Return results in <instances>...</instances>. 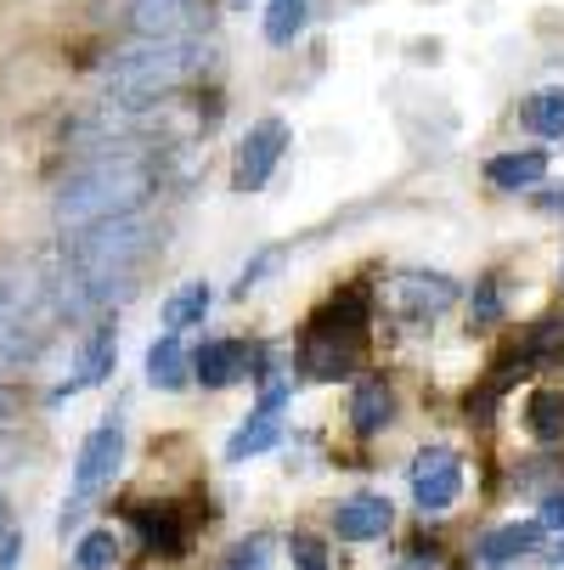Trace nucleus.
<instances>
[{
  "mask_svg": "<svg viewBox=\"0 0 564 570\" xmlns=\"http://www.w3.org/2000/svg\"><path fill=\"white\" fill-rule=\"evenodd\" d=\"M152 255H158V232L141 215H113L97 226H79L62 243V272L51 277L57 311L62 316L108 311L119 294H130V283L147 272Z\"/></svg>",
  "mask_w": 564,
  "mask_h": 570,
  "instance_id": "f257e3e1",
  "label": "nucleus"
},
{
  "mask_svg": "<svg viewBox=\"0 0 564 570\" xmlns=\"http://www.w3.org/2000/svg\"><path fill=\"white\" fill-rule=\"evenodd\" d=\"M152 187H158V165L147 153H102L57 187L51 215H57V226L79 232V226H97L113 215H136L152 198Z\"/></svg>",
  "mask_w": 564,
  "mask_h": 570,
  "instance_id": "f03ea898",
  "label": "nucleus"
},
{
  "mask_svg": "<svg viewBox=\"0 0 564 570\" xmlns=\"http://www.w3.org/2000/svg\"><path fill=\"white\" fill-rule=\"evenodd\" d=\"M367 316H373L367 288H345L339 299L321 305L299 340V373L305 379H345L367 351Z\"/></svg>",
  "mask_w": 564,
  "mask_h": 570,
  "instance_id": "7ed1b4c3",
  "label": "nucleus"
},
{
  "mask_svg": "<svg viewBox=\"0 0 564 570\" xmlns=\"http://www.w3.org/2000/svg\"><path fill=\"white\" fill-rule=\"evenodd\" d=\"M198 68V51L192 46H176V40H158V46H147V51H136V57H125L113 73H108V91L119 97V102H130V108H141V102H158V97H170L181 79Z\"/></svg>",
  "mask_w": 564,
  "mask_h": 570,
  "instance_id": "20e7f679",
  "label": "nucleus"
},
{
  "mask_svg": "<svg viewBox=\"0 0 564 570\" xmlns=\"http://www.w3.org/2000/svg\"><path fill=\"white\" fill-rule=\"evenodd\" d=\"M119 463H125V424L108 419V424H97L86 435V446H79V458H73V503L97 498L102 485L119 474Z\"/></svg>",
  "mask_w": 564,
  "mask_h": 570,
  "instance_id": "39448f33",
  "label": "nucleus"
},
{
  "mask_svg": "<svg viewBox=\"0 0 564 570\" xmlns=\"http://www.w3.org/2000/svg\"><path fill=\"white\" fill-rule=\"evenodd\" d=\"M463 492V458L452 446H424L413 458V503L424 514H446Z\"/></svg>",
  "mask_w": 564,
  "mask_h": 570,
  "instance_id": "423d86ee",
  "label": "nucleus"
},
{
  "mask_svg": "<svg viewBox=\"0 0 564 570\" xmlns=\"http://www.w3.org/2000/svg\"><path fill=\"white\" fill-rule=\"evenodd\" d=\"M283 153H288V125H283V119H260V125H249V136L237 141V170H231V187H237V193L266 187Z\"/></svg>",
  "mask_w": 564,
  "mask_h": 570,
  "instance_id": "0eeeda50",
  "label": "nucleus"
},
{
  "mask_svg": "<svg viewBox=\"0 0 564 570\" xmlns=\"http://www.w3.org/2000/svg\"><path fill=\"white\" fill-rule=\"evenodd\" d=\"M255 367H260V351H255L249 340H209V345L192 356V379H198L204 390L244 384V379H255Z\"/></svg>",
  "mask_w": 564,
  "mask_h": 570,
  "instance_id": "6e6552de",
  "label": "nucleus"
},
{
  "mask_svg": "<svg viewBox=\"0 0 564 570\" xmlns=\"http://www.w3.org/2000/svg\"><path fill=\"white\" fill-rule=\"evenodd\" d=\"M389 520H395L389 498L356 492V498H345V503L334 509V537H339V542H373V537L389 531Z\"/></svg>",
  "mask_w": 564,
  "mask_h": 570,
  "instance_id": "1a4fd4ad",
  "label": "nucleus"
},
{
  "mask_svg": "<svg viewBox=\"0 0 564 570\" xmlns=\"http://www.w3.org/2000/svg\"><path fill=\"white\" fill-rule=\"evenodd\" d=\"M113 362H119V334H113V322H97V328L86 334V345H79L73 379L57 390V401H62V395H73V390H91V384H102V379L113 373Z\"/></svg>",
  "mask_w": 564,
  "mask_h": 570,
  "instance_id": "9d476101",
  "label": "nucleus"
},
{
  "mask_svg": "<svg viewBox=\"0 0 564 570\" xmlns=\"http://www.w3.org/2000/svg\"><path fill=\"white\" fill-rule=\"evenodd\" d=\"M452 299H457V283L441 272H400L395 277V305H407L418 316H441Z\"/></svg>",
  "mask_w": 564,
  "mask_h": 570,
  "instance_id": "9b49d317",
  "label": "nucleus"
},
{
  "mask_svg": "<svg viewBox=\"0 0 564 570\" xmlns=\"http://www.w3.org/2000/svg\"><path fill=\"white\" fill-rule=\"evenodd\" d=\"M283 441V406H255V413L237 424V435L226 441V463H244V458H260L266 446H277Z\"/></svg>",
  "mask_w": 564,
  "mask_h": 570,
  "instance_id": "f8f14e48",
  "label": "nucleus"
},
{
  "mask_svg": "<svg viewBox=\"0 0 564 570\" xmlns=\"http://www.w3.org/2000/svg\"><path fill=\"white\" fill-rule=\"evenodd\" d=\"M130 520H136L147 553H158V559H176V553L187 548V525H181V514H176L170 503H158V509H130Z\"/></svg>",
  "mask_w": 564,
  "mask_h": 570,
  "instance_id": "ddd939ff",
  "label": "nucleus"
},
{
  "mask_svg": "<svg viewBox=\"0 0 564 570\" xmlns=\"http://www.w3.org/2000/svg\"><path fill=\"white\" fill-rule=\"evenodd\" d=\"M187 379H192L187 345H181L176 334H158V340L147 345V384H152V390H181Z\"/></svg>",
  "mask_w": 564,
  "mask_h": 570,
  "instance_id": "4468645a",
  "label": "nucleus"
},
{
  "mask_svg": "<svg viewBox=\"0 0 564 570\" xmlns=\"http://www.w3.org/2000/svg\"><path fill=\"white\" fill-rule=\"evenodd\" d=\"M547 176V153L536 147H520V153H497L492 165H486V181L503 187V193H520V187H536Z\"/></svg>",
  "mask_w": 564,
  "mask_h": 570,
  "instance_id": "2eb2a0df",
  "label": "nucleus"
},
{
  "mask_svg": "<svg viewBox=\"0 0 564 570\" xmlns=\"http://www.w3.org/2000/svg\"><path fill=\"white\" fill-rule=\"evenodd\" d=\"M389 419H395L389 384H384V379H362L356 395H350V424H356L362 435H378V430H389Z\"/></svg>",
  "mask_w": 564,
  "mask_h": 570,
  "instance_id": "dca6fc26",
  "label": "nucleus"
},
{
  "mask_svg": "<svg viewBox=\"0 0 564 570\" xmlns=\"http://www.w3.org/2000/svg\"><path fill=\"white\" fill-rule=\"evenodd\" d=\"M542 542V520H514V525H497L486 542H479V564H508V559H520V553H531Z\"/></svg>",
  "mask_w": 564,
  "mask_h": 570,
  "instance_id": "f3484780",
  "label": "nucleus"
},
{
  "mask_svg": "<svg viewBox=\"0 0 564 570\" xmlns=\"http://www.w3.org/2000/svg\"><path fill=\"white\" fill-rule=\"evenodd\" d=\"M40 356V334H34V322H12V316H0V373H18Z\"/></svg>",
  "mask_w": 564,
  "mask_h": 570,
  "instance_id": "a211bd4d",
  "label": "nucleus"
},
{
  "mask_svg": "<svg viewBox=\"0 0 564 570\" xmlns=\"http://www.w3.org/2000/svg\"><path fill=\"white\" fill-rule=\"evenodd\" d=\"M209 283H181L170 299H165V328L170 334H181V328H192V322H204L209 316Z\"/></svg>",
  "mask_w": 564,
  "mask_h": 570,
  "instance_id": "6ab92c4d",
  "label": "nucleus"
},
{
  "mask_svg": "<svg viewBox=\"0 0 564 570\" xmlns=\"http://www.w3.org/2000/svg\"><path fill=\"white\" fill-rule=\"evenodd\" d=\"M525 430L536 441H558L564 435V390H536L525 401Z\"/></svg>",
  "mask_w": 564,
  "mask_h": 570,
  "instance_id": "aec40b11",
  "label": "nucleus"
},
{
  "mask_svg": "<svg viewBox=\"0 0 564 570\" xmlns=\"http://www.w3.org/2000/svg\"><path fill=\"white\" fill-rule=\"evenodd\" d=\"M181 23H187V0H136V29L141 35L170 40Z\"/></svg>",
  "mask_w": 564,
  "mask_h": 570,
  "instance_id": "412c9836",
  "label": "nucleus"
},
{
  "mask_svg": "<svg viewBox=\"0 0 564 570\" xmlns=\"http://www.w3.org/2000/svg\"><path fill=\"white\" fill-rule=\"evenodd\" d=\"M525 125L536 136H564V91H536L525 102Z\"/></svg>",
  "mask_w": 564,
  "mask_h": 570,
  "instance_id": "4be33fe9",
  "label": "nucleus"
},
{
  "mask_svg": "<svg viewBox=\"0 0 564 570\" xmlns=\"http://www.w3.org/2000/svg\"><path fill=\"white\" fill-rule=\"evenodd\" d=\"M305 0H271V12H266V40L271 46H288L299 29H305Z\"/></svg>",
  "mask_w": 564,
  "mask_h": 570,
  "instance_id": "5701e85b",
  "label": "nucleus"
},
{
  "mask_svg": "<svg viewBox=\"0 0 564 570\" xmlns=\"http://www.w3.org/2000/svg\"><path fill=\"white\" fill-rule=\"evenodd\" d=\"M73 564H79V570H108V564H119V537H113V531H91V537H79Z\"/></svg>",
  "mask_w": 564,
  "mask_h": 570,
  "instance_id": "b1692460",
  "label": "nucleus"
},
{
  "mask_svg": "<svg viewBox=\"0 0 564 570\" xmlns=\"http://www.w3.org/2000/svg\"><path fill=\"white\" fill-rule=\"evenodd\" d=\"M288 553H294V570H328V548H321V537H294L288 542Z\"/></svg>",
  "mask_w": 564,
  "mask_h": 570,
  "instance_id": "393cba45",
  "label": "nucleus"
},
{
  "mask_svg": "<svg viewBox=\"0 0 564 570\" xmlns=\"http://www.w3.org/2000/svg\"><path fill=\"white\" fill-rule=\"evenodd\" d=\"M266 537H249L244 548H231V559H226V570H266Z\"/></svg>",
  "mask_w": 564,
  "mask_h": 570,
  "instance_id": "a878e982",
  "label": "nucleus"
},
{
  "mask_svg": "<svg viewBox=\"0 0 564 570\" xmlns=\"http://www.w3.org/2000/svg\"><path fill=\"white\" fill-rule=\"evenodd\" d=\"M536 520H542V531H564V480L542 498V514H536Z\"/></svg>",
  "mask_w": 564,
  "mask_h": 570,
  "instance_id": "bb28decb",
  "label": "nucleus"
},
{
  "mask_svg": "<svg viewBox=\"0 0 564 570\" xmlns=\"http://www.w3.org/2000/svg\"><path fill=\"white\" fill-rule=\"evenodd\" d=\"M503 316V299H497V283H486L474 294V322H497Z\"/></svg>",
  "mask_w": 564,
  "mask_h": 570,
  "instance_id": "cd10ccee",
  "label": "nucleus"
},
{
  "mask_svg": "<svg viewBox=\"0 0 564 570\" xmlns=\"http://www.w3.org/2000/svg\"><path fill=\"white\" fill-rule=\"evenodd\" d=\"M18 559H23V537L7 531V542H0V570H18Z\"/></svg>",
  "mask_w": 564,
  "mask_h": 570,
  "instance_id": "c85d7f7f",
  "label": "nucleus"
},
{
  "mask_svg": "<svg viewBox=\"0 0 564 570\" xmlns=\"http://www.w3.org/2000/svg\"><path fill=\"white\" fill-rule=\"evenodd\" d=\"M542 209H553V215H564V187H553V193H542Z\"/></svg>",
  "mask_w": 564,
  "mask_h": 570,
  "instance_id": "c756f323",
  "label": "nucleus"
},
{
  "mask_svg": "<svg viewBox=\"0 0 564 570\" xmlns=\"http://www.w3.org/2000/svg\"><path fill=\"white\" fill-rule=\"evenodd\" d=\"M547 564H553V570H564V537H558V548L547 553Z\"/></svg>",
  "mask_w": 564,
  "mask_h": 570,
  "instance_id": "7c9ffc66",
  "label": "nucleus"
},
{
  "mask_svg": "<svg viewBox=\"0 0 564 570\" xmlns=\"http://www.w3.org/2000/svg\"><path fill=\"white\" fill-rule=\"evenodd\" d=\"M0 525H7V498H0Z\"/></svg>",
  "mask_w": 564,
  "mask_h": 570,
  "instance_id": "2f4dec72",
  "label": "nucleus"
}]
</instances>
